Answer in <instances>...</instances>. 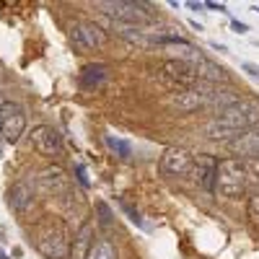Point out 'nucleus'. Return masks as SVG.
<instances>
[{
    "mask_svg": "<svg viewBox=\"0 0 259 259\" xmlns=\"http://www.w3.org/2000/svg\"><path fill=\"white\" fill-rule=\"evenodd\" d=\"M259 124V99H239L218 112V117L205 124V135L210 140H233L246 130Z\"/></svg>",
    "mask_w": 259,
    "mask_h": 259,
    "instance_id": "1",
    "label": "nucleus"
},
{
    "mask_svg": "<svg viewBox=\"0 0 259 259\" xmlns=\"http://www.w3.org/2000/svg\"><path fill=\"white\" fill-rule=\"evenodd\" d=\"M233 101H239V96L233 91H218V89H212L210 83H194L192 89H187V91H182L171 99V104H174L179 112H187V114L205 109V106H218V112H221L226 106H231Z\"/></svg>",
    "mask_w": 259,
    "mask_h": 259,
    "instance_id": "2",
    "label": "nucleus"
},
{
    "mask_svg": "<svg viewBox=\"0 0 259 259\" xmlns=\"http://www.w3.org/2000/svg\"><path fill=\"white\" fill-rule=\"evenodd\" d=\"M34 246L45 259H65L70 254V233L60 221L45 218L34 226Z\"/></svg>",
    "mask_w": 259,
    "mask_h": 259,
    "instance_id": "3",
    "label": "nucleus"
},
{
    "mask_svg": "<svg viewBox=\"0 0 259 259\" xmlns=\"http://www.w3.org/2000/svg\"><path fill=\"white\" fill-rule=\"evenodd\" d=\"M249 189V166L241 158H221L215 168V192L226 200H236Z\"/></svg>",
    "mask_w": 259,
    "mask_h": 259,
    "instance_id": "4",
    "label": "nucleus"
},
{
    "mask_svg": "<svg viewBox=\"0 0 259 259\" xmlns=\"http://www.w3.org/2000/svg\"><path fill=\"white\" fill-rule=\"evenodd\" d=\"M70 47L78 52V55H89V52H96L101 47H106V31L101 26H96L94 21H75L70 26Z\"/></svg>",
    "mask_w": 259,
    "mask_h": 259,
    "instance_id": "5",
    "label": "nucleus"
},
{
    "mask_svg": "<svg viewBox=\"0 0 259 259\" xmlns=\"http://www.w3.org/2000/svg\"><path fill=\"white\" fill-rule=\"evenodd\" d=\"M26 133V109L18 101H3L0 104V135L6 143H18Z\"/></svg>",
    "mask_w": 259,
    "mask_h": 259,
    "instance_id": "6",
    "label": "nucleus"
},
{
    "mask_svg": "<svg viewBox=\"0 0 259 259\" xmlns=\"http://www.w3.org/2000/svg\"><path fill=\"white\" fill-rule=\"evenodd\" d=\"M106 16H112L117 24H124V26H143V24H150L156 16L150 11H143V8H150L145 3H122V0H114V3H104L101 6Z\"/></svg>",
    "mask_w": 259,
    "mask_h": 259,
    "instance_id": "7",
    "label": "nucleus"
},
{
    "mask_svg": "<svg viewBox=\"0 0 259 259\" xmlns=\"http://www.w3.org/2000/svg\"><path fill=\"white\" fill-rule=\"evenodd\" d=\"M29 138H31V148L36 150L39 156H45V158H57V156H62V150H65L62 135L57 133L52 124H39V127H34Z\"/></svg>",
    "mask_w": 259,
    "mask_h": 259,
    "instance_id": "8",
    "label": "nucleus"
},
{
    "mask_svg": "<svg viewBox=\"0 0 259 259\" xmlns=\"http://www.w3.org/2000/svg\"><path fill=\"white\" fill-rule=\"evenodd\" d=\"M194 163V153L187 148H166L158 161V174L161 177H187Z\"/></svg>",
    "mask_w": 259,
    "mask_h": 259,
    "instance_id": "9",
    "label": "nucleus"
},
{
    "mask_svg": "<svg viewBox=\"0 0 259 259\" xmlns=\"http://www.w3.org/2000/svg\"><path fill=\"white\" fill-rule=\"evenodd\" d=\"M163 75L171 78L177 85H182V89H192L194 83H200V75H197V65H194L192 60H171L163 65Z\"/></svg>",
    "mask_w": 259,
    "mask_h": 259,
    "instance_id": "10",
    "label": "nucleus"
},
{
    "mask_svg": "<svg viewBox=\"0 0 259 259\" xmlns=\"http://www.w3.org/2000/svg\"><path fill=\"white\" fill-rule=\"evenodd\" d=\"M228 150L236 156H241V158H249V161H259V124L246 130L244 135L239 138H233L228 143Z\"/></svg>",
    "mask_w": 259,
    "mask_h": 259,
    "instance_id": "11",
    "label": "nucleus"
},
{
    "mask_svg": "<svg viewBox=\"0 0 259 259\" xmlns=\"http://www.w3.org/2000/svg\"><path fill=\"white\" fill-rule=\"evenodd\" d=\"M215 168H218V161L212 156H194V163H192L194 182L205 192H215Z\"/></svg>",
    "mask_w": 259,
    "mask_h": 259,
    "instance_id": "12",
    "label": "nucleus"
},
{
    "mask_svg": "<svg viewBox=\"0 0 259 259\" xmlns=\"http://www.w3.org/2000/svg\"><path fill=\"white\" fill-rule=\"evenodd\" d=\"M31 202H34V194H31V189H29L24 182H18V184H13V187L8 189V205H11L16 212L24 215V212L31 207Z\"/></svg>",
    "mask_w": 259,
    "mask_h": 259,
    "instance_id": "13",
    "label": "nucleus"
},
{
    "mask_svg": "<svg viewBox=\"0 0 259 259\" xmlns=\"http://www.w3.org/2000/svg\"><path fill=\"white\" fill-rule=\"evenodd\" d=\"M85 259H119L117 244L112 239H106V236H101V239H96L91 244V249L85 251Z\"/></svg>",
    "mask_w": 259,
    "mask_h": 259,
    "instance_id": "14",
    "label": "nucleus"
},
{
    "mask_svg": "<svg viewBox=\"0 0 259 259\" xmlns=\"http://www.w3.org/2000/svg\"><path fill=\"white\" fill-rule=\"evenodd\" d=\"M104 80H106V65H101V62L85 65L80 70V85L83 89H99Z\"/></svg>",
    "mask_w": 259,
    "mask_h": 259,
    "instance_id": "15",
    "label": "nucleus"
},
{
    "mask_svg": "<svg viewBox=\"0 0 259 259\" xmlns=\"http://www.w3.org/2000/svg\"><path fill=\"white\" fill-rule=\"evenodd\" d=\"M39 184L45 187L47 192L57 194V192H65V189H68V177H65L60 168H50V171H41Z\"/></svg>",
    "mask_w": 259,
    "mask_h": 259,
    "instance_id": "16",
    "label": "nucleus"
},
{
    "mask_svg": "<svg viewBox=\"0 0 259 259\" xmlns=\"http://www.w3.org/2000/svg\"><path fill=\"white\" fill-rule=\"evenodd\" d=\"M104 140H106V145H109V150H112V153H114L117 158L127 161L130 156H133V145H130L127 140H122V138H114V135H106Z\"/></svg>",
    "mask_w": 259,
    "mask_h": 259,
    "instance_id": "17",
    "label": "nucleus"
},
{
    "mask_svg": "<svg viewBox=\"0 0 259 259\" xmlns=\"http://www.w3.org/2000/svg\"><path fill=\"white\" fill-rule=\"evenodd\" d=\"M246 210H249V218H251L254 223H259V189H254V192H251Z\"/></svg>",
    "mask_w": 259,
    "mask_h": 259,
    "instance_id": "18",
    "label": "nucleus"
},
{
    "mask_svg": "<svg viewBox=\"0 0 259 259\" xmlns=\"http://www.w3.org/2000/svg\"><path fill=\"white\" fill-rule=\"evenodd\" d=\"M119 205H122V210L127 212V218H130V221H133V223H135L138 228H145V223H143V218H140V212H138V210H135L133 205H130V202H124V200H122Z\"/></svg>",
    "mask_w": 259,
    "mask_h": 259,
    "instance_id": "19",
    "label": "nucleus"
},
{
    "mask_svg": "<svg viewBox=\"0 0 259 259\" xmlns=\"http://www.w3.org/2000/svg\"><path fill=\"white\" fill-rule=\"evenodd\" d=\"M96 212L101 215V218H99V223L106 228V226H109L112 223V212H109V207H106L104 202H96Z\"/></svg>",
    "mask_w": 259,
    "mask_h": 259,
    "instance_id": "20",
    "label": "nucleus"
},
{
    "mask_svg": "<svg viewBox=\"0 0 259 259\" xmlns=\"http://www.w3.org/2000/svg\"><path fill=\"white\" fill-rule=\"evenodd\" d=\"M75 179H78V184H80V187H85V189L91 187L89 177H85V166H83V163H75Z\"/></svg>",
    "mask_w": 259,
    "mask_h": 259,
    "instance_id": "21",
    "label": "nucleus"
},
{
    "mask_svg": "<svg viewBox=\"0 0 259 259\" xmlns=\"http://www.w3.org/2000/svg\"><path fill=\"white\" fill-rule=\"evenodd\" d=\"M231 29L236 34H249V24H244V21H239V18H231Z\"/></svg>",
    "mask_w": 259,
    "mask_h": 259,
    "instance_id": "22",
    "label": "nucleus"
},
{
    "mask_svg": "<svg viewBox=\"0 0 259 259\" xmlns=\"http://www.w3.org/2000/svg\"><path fill=\"white\" fill-rule=\"evenodd\" d=\"M241 70H244V73H249L251 78H256V80H259V65H254V62H241Z\"/></svg>",
    "mask_w": 259,
    "mask_h": 259,
    "instance_id": "23",
    "label": "nucleus"
},
{
    "mask_svg": "<svg viewBox=\"0 0 259 259\" xmlns=\"http://www.w3.org/2000/svg\"><path fill=\"white\" fill-rule=\"evenodd\" d=\"M205 8H207V11H218V13H228L226 3H212V0H207V3H205Z\"/></svg>",
    "mask_w": 259,
    "mask_h": 259,
    "instance_id": "24",
    "label": "nucleus"
},
{
    "mask_svg": "<svg viewBox=\"0 0 259 259\" xmlns=\"http://www.w3.org/2000/svg\"><path fill=\"white\" fill-rule=\"evenodd\" d=\"M187 8H189V11H205V3H200V0H189Z\"/></svg>",
    "mask_w": 259,
    "mask_h": 259,
    "instance_id": "25",
    "label": "nucleus"
},
{
    "mask_svg": "<svg viewBox=\"0 0 259 259\" xmlns=\"http://www.w3.org/2000/svg\"><path fill=\"white\" fill-rule=\"evenodd\" d=\"M212 50H218V52H228L226 45H218V41H212Z\"/></svg>",
    "mask_w": 259,
    "mask_h": 259,
    "instance_id": "26",
    "label": "nucleus"
},
{
    "mask_svg": "<svg viewBox=\"0 0 259 259\" xmlns=\"http://www.w3.org/2000/svg\"><path fill=\"white\" fill-rule=\"evenodd\" d=\"M189 26H192V29H194V31H202V24H197V21H194V18H192V21H189Z\"/></svg>",
    "mask_w": 259,
    "mask_h": 259,
    "instance_id": "27",
    "label": "nucleus"
},
{
    "mask_svg": "<svg viewBox=\"0 0 259 259\" xmlns=\"http://www.w3.org/2000/svg\"><path fill=\"white\" fill-rule=\"evenodd\" d=\"M0 259H11V256H8V254H6L3 249H0Z\"/></svg>",
    "mask_w": 259,
    "mask_h": 259,
    "instance_id": "28",
    "label": "nucleus"
}]
</instances>
